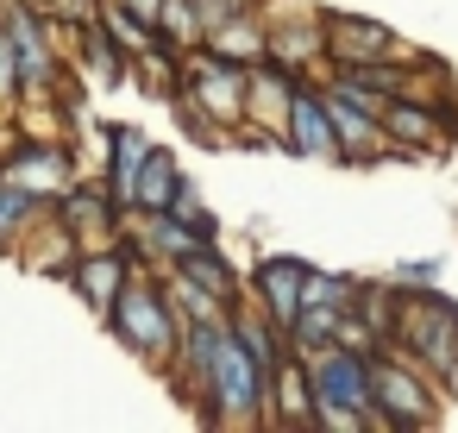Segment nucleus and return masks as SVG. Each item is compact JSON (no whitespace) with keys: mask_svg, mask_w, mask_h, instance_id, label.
I'll list each match as a JSON object with an SVG mask.
<instances>
[{"mask_svg":"<svg viewBox=\"0 0 458 433\" xmlns=\"http://www.w3.org/2000/svg\"><path fill=\"white\" fill-rule=\"evenodd\" d=\"M389 345L414 358L439 389H458V301L427 289H395V333Z\"/></svg>","mask_w":458,"mask_h":433,"instance_id":"1","label":"nucleus"},{"mask_svg":"<svg viewBox=\"0 0 458 433\" xmlns=\"http://www.w3.org/2000/svg\"><path fill=\"white\" fill-rule=\"evenodd\" d=\"M308 364V383H314V414L327 433H358V427H383L377 420V389H370V352H352V345H320V352H301Z\"/></svg>","mask_w":458,"mask_h":433,"instance_id":"2","label":"nucleus"},{"mask_svg":"<svg viewBox=\"0 0 458 433\" xmlns=\"http://www.w3.org/2000/svg\"><path fill=\"white\" fill-rule=\"evenodd\" d=\"M107 327H114V339L132 352V358H145L151 370H170L176 364V345H182V314L170 308V295H164V276L157 270H132V283L120 289V301L107 308Z\"/></svg>","mask_w":458,"mask_h":433,"instance_id":"3","label":"nucleus"},{"mask_svg":"<svg viewBox=\"0 0 458 433\" xmlns=\"http://www.w3.org/2000/svg\"><path fill=\"white\" fill-rule=\"evenodd\" d=\"M270 402H276V389H270L264 364H258L251 345L233 333V339L220 345L214 377H208V395H201L208 420H214V427H264V420H270Z\"/></svg>","mask_w":458,"mask_h":433,"instance_id":"4","label":"nucleus"},{"mask_svg":"<svg viewBox=\"0 0 458 433\" xmlns=\"http://www.w3.org/2000/svg\"><path fill=\"white\" fill-rule=\"evenodd\" d=\"M370 389H377V420L389 433H414V427H433L439 420V395L445 389L414 358H402L395 345H383L370 358Z\"/></svg>","mask_w":458,"mask_h":433,"instance_id":"5","label":"nucleus"},{"mask_svg":"<svg viewBox=\"0 0 458 433\" xmlns=\"http://www.w3.org/2000/svg\"><path fill=\"white\" fill-rule=\"evenodd\" d=\"M7 32H13V51H20V76H26V101H45L57 82H64V57L51 45V13L38 0H7Z\"/></svg>","mask_w":458,"mask_h":433,"instance_id":"6","label":"nucleus"},{"mask_svg":"<svg viewBox=\"0 0 458 433\" xmlns=\"http://www.w3.org/2000/svg\"><path fill=\"white\" fill-rule=\"evenodd\" d=\"M289 151L308 164H339V126H333V101L314 82H295L289 95Z\"/></svg>","mask_w":458,"mask_h":433,"instance_id":"7","label":"nucleus"},{"mask_svg":"<svg viewBox=\"0 0 458 433\" xmlns=\"http://www.w3.org/2000/svg\"><path fill=\"white\" fill-rule=\"evenodd\" d=\"M120 239H126V251H132L145 270H170V264H182V258L201 245V233H195L189 220H176V214H126Z\"/></svg>","mask_w":458,"mask_h":433,"instance_id":"8","label":"nucleus"},{"mask_svg":"<svg viewBox=\"0 0 458 433\" xmlns=\"http://www.w3.org/2000/svg\"><path fill=\"white\" fill-rule=\"evenodd\" d=\"M132 251L120 245V239H107V245H82V258H76V270H70V289L107 320V308L120 301V289L132 283Z\"/></svg>","mask_w":458,"mask_h":433,"instance_id":"9","label":"nucleus"},{"mask_svg":"<svg viewBox=\"0 0 458 433\" xmlns=\"http://www.w3.org/2000/svg\"><path fill=\"white\" fill-rule=\"evenodd\" d=\"M301 295H308V264L301 258H289V251H270L258 270H251V301L289 333L295 320H301Z\"/></svg>","mask_w":458,"mask_h":433,"instance_id":"10","label":"nucleus"},{"mask_svg":"<svg viewBox=\"0 0 458 433\" xmlns=\"http://www.w3.org/2000/svg\"><path fill=\"white\" fill-rule=\"evenodd\" d=\"M0 170L7 176H20L38 201H51L57 208V195L76 183V164H70V151L64 145H51V139H26V145H13L7 157H0Z\"/></svg>","mask_w":458,"mask_h":433,"instance_id":"11","label":"nucleus"},{"mask_svg":"<svg viewBox=\"0 0 458 433\" xmlns=\"http://www.w3.org/2000/svg\"><path fill=\"white\" fill-rule=\"evenodd\" d=\"M51 214H57L82 245H107V239H120V226H126V214L114 208V195H107V189H95V183H89V189H82V183H70V189L57 195V208H51Z\"/></svg>","mask_w":458,"mask_h":433,"instance_id":"12","label":"nucleus"},{"mask_svg":"<svg viewBox=\"0 0 458 433\" xmlns=\"http://www.w3.org/2000/svg\"><path fill=\"white\" fill-rule=\"evenodd\" d=\"M327 57L339 70H358V64H377V57H395V32L383 20H358V13H333L327 20Z\"/></svg>","mask_w":458,"mask_h":433,"instance_id":"13","label":"nucleus"},{"mask_svg":"<svg viewBox=\"0 0 458 433\" xmlns=\"http://www.w3.org/2000/svg\"><path fill=\"white\" fill-rule=\"evenodd\" d=\"M383 132L395 151H439L445 145V126H439V101H420V95H389L383 107Z\"/></svg>","mask_w":458,"mask_h":433,"instance_id":"14","label":"nucleus"},{"mask_svg":"<svg viewBox=\"0 0 458 433\" xmlns=\"http://www.w3.org/2000/svg\"><path fill=\"white\" fill-rule=\"evenodd\" d=\"M145 157H151V139L139 126H107V195H114L120 214H132V201H139Z\"/></svg>","mask_w":458,"mask_h":433,"instance_id":"15","label":"nucleus"},{"mask_svg":"<svg viewBox=\"0 0 458 433\" xmlns=\"http://www.w3.org/2000/svg\"><path fill=\"white\" fill-rule=\"evenodd\" d=\"M270 427H320V414H314V383H308V364H301V352H295V358L283 364V377H276Z\"/></svg>","mask_w":458,"mask_h":433,"instance_id":"16","label":"nucleus"},{"mask_svg":"<svg viewBox=\"0 0 458 433\" xmlns=\"http://www.w3.org/2000/svg\"><path fill=\"white\" fill-rule=\"evenodd\" d=\"M51 214V201H38L20 176H7V170H0V251H13L38 220Z\"/></svg>","mask_w":458,"mask_h":433,"instance_id":"17","label":"nucleus"},{"mask_svg":"<svg viewBox=\"0 0 458 433\" xmlns=\"http://www.w3.org/2000/svg\"><path fill=\"white\" fill-rule=\"evenodd\" d=\"M208 45H214L220 57H233V64H264V57H270V20L251 7V13H239V20L214 26Z\"/></svg>","mask_w":458,"mask_h":433,"instance_id":"18","label":"nucleus"},{"mask_svg":"<svg viewBox=\"0 0 458 433\" xmlns=\"http://www.w3.org/2000/svg\"><path fill=\"white\" fill-rule=\"evenodd\" d=\"M157 276H164V295H170V308L182 320H233V301L214 295L208 283H195L189 270H157Z\"/></svg>","mask_w":458,"mask_h":433,"instance_id":"19","label":"nucleus"},{"mask_svg":"<svg viewBox=\"0 0 458 433\" xmlns=\"http://www.w3.org/2000/svg\"><path fill=\"white\" fill-rule=\"evenodd\" d=\"M176 189H182L176 157H170L164 145H151V157H145V170H139V201H132V214H170Z\"/></svg>","mask_w":458,"mask_h":433,"instance_id":"20","label":"nucleus"},{"mask_svg":"<svg viewBox=\"0 0 458 433\" xmlns=\"http://www.w3.org/2000/svg\"><path fill=\"white\" fill-rule=\"evenodd\" d=\"M76 32H82V57L95 64V82H126V76H132V57H126V45L107 32L101 13H95L89 26H76Z\"/></svg>","mask_w":458,"mask_h":433,"instance_id":"21","label":"nucleus"},{"mask_svg":"<svg viewBox=\"0 0 458 433\" xmlns=\"http://www.w3.org/2000/svg\"><path fill=\"white\" fill-rule=\"evenodd\" d=\"M170 270H189V276H195V283H208L214 295H226V301H239V270L226 264V251H220L214 239H201V245H195V251H189L182 264H170Z\"/></svg>","mask_w":458,"mask_h":433,"instance_id":"22","label":"nucleus"},{"mask_svg":"<svg viewBox=\"0 0 458 433\" xmlns=\"http://www.w3.org/2000/svg\"><path fill=\"white\" fill-rule=\"evenodd\" d=\"M358 301V276H333V270H314L308 264V295H301V314H345Z\"/></svg>","mask_w":458,"mask_h":433,"instance_id":"23","label":"nucleus"},{"mask_svg":"<svg viewBox=\"0 0 458 433\" xmlns=\"http://www.w3.org/2000/svg\"><path fill=\"white\" fill-rule=\"evenodd\" d=\"M157 32L176 45V51H195V45H208V20H201V0H170L164 7V20H157Z\"/></svg>","mask_w":458,"mask_h":433,"instance_id":"24","label":"nucleus"},{"mask_svg":"<svg viewBox=\"0 0 458 433\" xmlns=\"http://www.w3.org/2000/svg\"><path fill=\"white\" fill-rule=\"evenodd\" d=\"M13 101H26V76H20L13 32H7V20H0V114H13Z\"/></svg>","mask_w":458,"mask_h":433,"instance_id":"25","label":"nucleus"},{"mask_svg":"<svg viewBox=\"0 0 458 433\" xmlns=\"http://www.w3.org/2000/svg\"><path fill=\"white\" fill-rule=\"evenodd\" d=\"M170 214H176V220H189V226H195L201 239H214V233H220V226H214V214H208V201H201V189H195L189 176H182V189H176Z\"/></svg>","mask_w":458,"mask_h":433,"instance_id":"26","label":"nucleus"},{"mask_svg":"<svg viewBox=\"0 0 458 433\" xmlns=\"http://www.w3.org/2000/svg\"><path fill=\"white\" fill-rule=\"evenodd\" d=\"M164 7H170V0H126V13H139L145 26H157V20H164Z\"/></svg>","mask_w":458,"mask_h":433,"instance_id":"27","label":"nucleus"}]
</instances>
